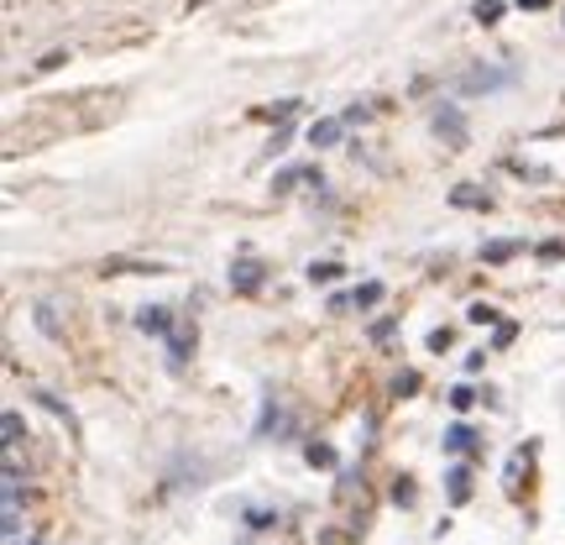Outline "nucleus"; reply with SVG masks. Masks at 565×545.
Listing matches in <instances>:
<instances>
[{"mask_svg": "<svg viewBox=\"0 0 565 545\" xmlns=\"http://www.w3.org/2000/svg\"><path fill=\"white\" fill-rule=\"evenodd\" d=\"M351 299H356V309H372L377 299H382V284H361V288L351 294Z\"/></svg>", "mask_w": 565, "mask_h": 545, "instance_id": "nucleus-14", "label": "nucleus"}, {"mask_svg": "<svg viewBox=\"0 0 565 545\" xmlns=\"http://www.w3.org/2000/svg\"><path fill=\"white\" fill-rule=\"evenodd\" d=\"M518 11H544V5H550V0H514Z\"/></svg>", "mask_w": 565, "mask_h": 545, "instance_id": "nucleus-22", "label": "nucleus"}, {"mask_svg": "<svg viewBox=\"0 0 565 545\" xmlns=\"http://www.w3.org/2000/svg\"><path fill=\"white\" fill-rule=\"evenodd\" d=\"M450 503H466L471 498V467H450Z\"/></svg>", "mask_w": 565, "mask_h": 545, "instance_id": "nucleus-9", "label": "nucleus"}, {"mask_svg": "<svg viewBox=\"0 0 565 545\" xmlns=\"http://www.w3.org/2000/svg\"><path fill=\"white\" fill-rule=\"evenodd\" d=\"M346 268L341 262H309V284H335Z\"/></svg>", "mask_w": 565, "mask_h": 545, "instance_id": "nucleus-11", "label": "nucleus"}, {"mask_svg": "<svg viewBox=\"0 0 565 545\" xmlns=\"http://www.w3.org/2000/svg\"><path fill=\"white\" fill-rule=\"evenodd\" d=\"M503 11H508V0H476V5H471V22L493 26V22H503Z\"/></svg>", "mask_w": 565, "mask_h": 545, "instance_id": "nucleus-8", "label": "nucleus"}, {"mask_svg": "<svg viewBox=\"0 0 565 545\" xmlns=\"http://www.w3.org/2000/svg\"><path fill=\"white\" fill-rule=\"evenodd\" d=\"M518 252V241H493V247H482V258L487 262H508Z\"/></svg>", "mask_w": 565, "mask_h": 545, "instance_id": "nucleus-13", "label": "nucleus"}, {"mask_svg": "<svg viewBox=\"0 0 565 545\" xmlns=\"http://www.w3.org/2000/svg\"><path fill=\"white\" fill-rule=\"evenodd\" d=\"M508 84H518V69H508V64H476V69H466L461 79H456V95H497V90H508Z\"/></svg>", "mask_w": 565, "mask_h": 545, "instance_id": "nucleus-1", "label": "nucleus"}, {"mask_svg": "<svg viewBox=\"0 0 565 545\" xmlns=\"http://www.w3.org/2000/svg\"><path fill=\"white\" fill-rule=\"evenodd\" d=\"M450 205H461V211H487L493 200L482 190H471V184H461V190H450Z\"/></svg>", "mask_w": 565, "mask_h": 545, "instance_id": "nucleus-7", "label": "nucleus"}, {"mask_svg": "<svg viewBox=\"0 0 565 545\" xmlns=\"http://www.w3.org/2000/svg\"><path fill=\"white\" fill-rule=\"evenodd\" d=\"M429 126H435V137H446L450 147H466V116H461V111H456V105H446V100H440V105H435V116H429Z\"/></svg>", "mask_w": 565, "mask_h": 545, "instance_id": "nucleus-2", "label": "nucleus"}, {"mask_svg": "<svg viewBox=\"0 0 565 545\" xmlns=\"http://www.w3.org/2000/svg\"><path fill=\"white\" fill-rule=\"evenodd\" d=\"M341 121H346V126H356V121H367V105H346V116H341Z\"/></svg>", "mask_w": 565, "mask_h": 545, "instance_id": "nucleus-21", "label": "nucleus"}, {"mask_svg": "<svg viewBox=\"0 0 565 545\" xmlns=\"http://www.w3.org/2000/svg\"><path fill=\"white\" fill-rule=\"evenodd\" d=\"M304 456L314 462V467H330V462H335V451H330V446H309Z\"/></svg>", "mask_w": 565, "mask_h": 545, "instance_id": "nucleus-18", "label": "nucleus"}, {"mask_svg": "<svg viewBox=\"0 0 565 545\" xmlns=\"http://www.w3.org/2000/svg\"><path fill=\"white\" fill-rule=\"evenodd\" d=\"M561 252H565V241H544V247H540V258H544V262H555Z\"/></svg>", "mask_w": 565, "mask_h": 545, "instance_id": "nucleus-19", "label": "nucleus"}, {"mask_svg": "<svg viewBox=\"0 0 565 545\" xmlns=\"http://www.w3.org/2000/svg\"><path fill=\"white\" fill-rule=\"evenodd\" d=\"M476 446V430L471 425H450L446 430V451H456V456H461V451H471Z\"/></svg>", "mask_w": 565, "mask_h": 545, "instance_id": "nucleus-10", "label": "nucleus"}, {"mask_svg": "<svg viewBox=\"0 0 565 545\" xmlns=\"http://www.w3.org/2000/svg\"><path fill=\"white\" fill-rule=\"evenodd\" d=\"M341 132H346V121H314V126H309V147H335Z\"/></svg>", "mask_w": 565, "mask_h": 545, "instance_id": "nucleus-6", "label": "nucleus"}, {"mask_svg": "<svg viewBox=\"0 0 565 545\" xmlns=\"http://www.w3.org/2000/svg\"><path fill=\"white\" fill-rule=\"evenodd\" d=\"M320 184V168H309V163H293V168H282L278 179H273V190H293V184Z\"/></svg>", "mask_w": 565, "mask_h": 545, "instance_id": "nucleus-5", "label": "nucleus"}, {"mask_svg": "<svg viewBox=\"0 0 565 545\" xmlns=\"http://www.w3.org/2000/svg\"><path fill=\"white\" fill-rule=\"evenodd\" d=\"M471 404H476V394H471L466 383H461V388H450V409H471Z\"/></svg>", "mask_w": 565, "mask_h": 545, "instance_id": "nucleus-17", "label": "nucleus"}, {"mask_svg": "<svg viewBox=\"0 0 565 545\" xmlns=\"http://www.w3.org/2000/svg\"><path fill=\"white\" fill-rule=\"evenodd\" d=\"M168 352H173V356H168L173 367H184V362H188V331H173V336H168Z\"/></svg>", "mask_w": 565, "mask_h": 545, "instance_id": "nucleus-12", "label": "nucleus"}, {"mask_svg": "<svg viewBox=\"0 0 565 545\" xmlns=\"http://www.w3.org/2000/svg\"><path fill=\"white\" fill-rule=\"evenodd\" d=\"M5 446H22V415H5Z\"/></svg>", "mask_w": 565, "mask_h": 545, "instance_id": "nucleus-16", "label": "nucleus"}, {"mask_svg": "<svg viewBox=\"0 0 565 545\" xmlns=\"http://www.w3.org/2000/svg\"><path fill=\"white\" fill-rule=\"evenodd\" d=\"M137 326H141L147 336H173V309H163V305L137 309Z\"/></svg>", "mask_w": 565, "mask_h": 545, "instance_id": "nucleus-3", "label": "nucleus"}, {"mask_svg": "<svg viewBox=\"0 0 565 545\" xmlns=\"http://www.w3.org/2000/svg\"><path fill=\"white\" fill-rule=\"evenodd\" d=\"M32 545H43V541H32Z\"/></svg>", "mask_w": 565, "mask_h": 545, "instance_id": "nucleus-23", "label": "nucleus"}, {"mask_svg": "<svg viewBox=\"0 0 565 545\" xmlns=\"http://www.w3.org/2000/svg\"><path fill=\"white\" fill-rule=\"evenodd\" d=\"M466 320H471V326H497V309L493 305H471Z\"/></svg>", "mask_w": 565, "mask_h": 545, "instance_id": "nucleus-15", "label": "nucleus"}, {"mask_svg": "<svg viewBox=\"0 0 565 545\" xmlns=\"http://www.w3.org/2000/svg\"><path fill=\"white\" fill-rule=\"evenodd\" d=\"M450 347V331H429V352H446Z\"/></svg>", "mask_w": 565, "mask_h": 545, "instance_id": "nucleus-20", "label": "nucleus"}, {"mask_svg": "<svg viewBox=\"0 0 565 545\" xmlns=\"http://www.w3.org/2000/svg\"><path fill=\"white\" fill-rule=\"evenodd\" d=\"M231 288H241V294H257V288H262V262H235V268H231Z\"/></svg>", "mask_w": 565, "mask_h": 545, "instance_id": "nucleus-4", "label": "nucleus"}]
</instances>
